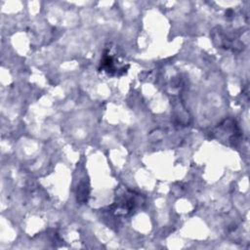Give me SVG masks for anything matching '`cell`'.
Listing matches in <instances>:
<instances>
[{
	"label": "cell",
	"mask_w": 250,
	"mask_h": 250,
	"mask_svg": "<svg viewBox=\"0 0 250 250\" xmlns=\"http://www.w3.org/2000/svg\"><path fill=\"white\" fill-rule=\"evenodd\" d=\"M116 204V214H123L125 215L127 212L132 211V209L135 208L137 204L136 196L133 195V192L130 190H127L125 193H123L121 196L118 197Z\"/></svg>",
	"instance_id": "obj_1"
}]
</instances>
